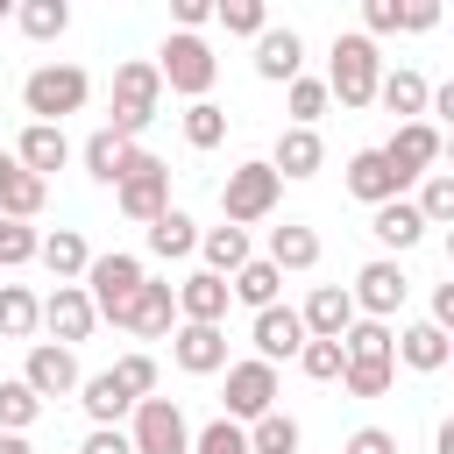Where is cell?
I'll use <instances>...</instances> for the list:
<instances>
[{
	"mask_svg": "<svg viewBox=\"0 0 454 454\" xmlns=\"http://www.w3.org/2000/svg\"><path fill=\"white\" fill-rule=\"evenodd\" d=\"M376 78H383V50L362 35V28H340L333 35V64H326V99L340 106H376Z\"/></svg>",
	"mask_w": 454,
	"mask_h": 454,
	"instance_id": "6da1fadb",
	"label": "cell"
},
{
	"mask_svg": "<svg viewBox=\"0 0 454 454\" xmlns=\"http://www.w3.org/2000/svg\"><path fill=\"white\" fill-rule=\"evenodd\" d=\"M92 99V78L78 71V64H35L28 78H21V106H28V121H43V128H64V114H78Z\"/></svg>",
	"mask_w": 454,
	"mask_h": 454,
	"instance_id": "7a4b0ae2",
	"label": "cell"
},
{
	"mask_svg": "<svg viewBox=\"0 0 454 454\" xmlns=\"http://www.w3.org/2000/svg\"><path fill=\"white\" fill-rule=\"evenodd\" d=\"M114 206H121L135 227H149L156 213H170V163H163V156H149V149L135 142V149H128V163H121Z\"/></svg>",
	"mask_w": 454,
	"mask_h": 454,
	"instance_id": "3957f363",
	"label": "cell"
},
{
	"mask_svg": "<svg viewBox=\"0 0 454 454\" xmlns=\"http://www.w3.org/2000/svg\"><path fill=\"white\" fill-rule=\"evenodd\" d=\"M156 106H163V78H156V64L149 57H128L121 71H114V135L121 142H135L149 121H156Z\"/></svg>",
	"mask_w": 454,
	"mask_h": 454,
	"instance_id": "277c9868",
	"label": "cell"
},
{
	"mask_svg": "<svg viewBox=\"0 0 454 454\" xmlns=\"http://www.w3.org/2000/svg\"><path fill=\"white\" fill-rule=\"evenodd\" d=\"M277 199H284V177H277L262 156L234 163V170H227V184H220V213H227V227H255V220H270V213H277Z\"/></svg>",
	"mask_w": 454,
	"mask_h": 454,
	"instance_id": "5b68a950",
	"label": "cell"
},
{
	"mask_svg": "<svg viewBox=\"0 0 454 454\" xmlns=\"http://www.w3.org/2000/svg\"><path fill=\"white\" fill-rule=\"evenodd\" d=\"M149 64H156V78H163L170 92H184V99H206L213 78H220V57H213L206 35H163V50H156Z\"/></svg>",
	"mask_w": 454,
	"mask_h": 454,
	"instance_id": "8992f818",
	"label": "cell"
},
{
	"mask_svg": "<svg viewBox=\"0 0 454 454\" xmlns=\"http://www.w3.org/2000/svg\"><path fill=\"white\" fill-rule=\"evenodd\" d=\"M121 433H128L135 454H192V426H184L177 397H142V404L128 411Z\"/></svg>",
	"mask_w": 454,
	"mask_h": 454,
	"instance_id": "52a82bcc",
	"label": "cell"
},
{
	"mask_svg": "<svg viewBox=\"0 0 454 454\" xmlns=\"http://www.w3.org/2000/svg\"><path fill=\"white\" fill-rule=\"evenodd\" d=\"M142 277H149V270H142V255H128V248H114V255H92L78 284H85V298H92V312L121 326V305L135 298V284H142Z\"/></svg>",
	"mask_w": 454,
	"mask_h": 454,
	"instance_id": "ba28073f",
	"label": "cell"
},
{
	"mask_svg": "<svg viewBox=\"0 0 454 454\" xmlns=\"http://www.w3.org/2000/svg\"><path fill=\"white\" fill-rule=\"evenodd\" d=\"M348 298H355V319H397V305L411 298V277L397 270V255H376V262H362L355 270V284H348Z\"/></svg>",
	"mask_w": 454,
	"mask_h": 454,
	"instance_id": "9c48e42d",
	"label": "cell"
},
{
	"mask_svg": "<svg viewBox=\"0 0 454 454\" xmlns=\"http://www.w3.org/2000/svg\"><path fill=\"white\" fill-rule=\"evenodd\" d=\"M262 411H277V369L270 362H227V411L220 419H234V426H255Z\"/></svg>",
	"mask_w": 454,
	"mask_h": 454,
	"instance_id": "30bf717a",
	"label": "cell"
},
{
	"mask_svg": "<svg viewBox=\"0 0 454 454\" xmlns=\"http://www.w3.org/2000/svg\"><path fill=\"white\" fill-rule=\"evenodd\" d=\"M121 326H128L135 340H170V326H177V298H170V284L142 277V284H135V298L121 305Z\"/></svg>",
	"mask_w": 454,
	"mask_h": 454,
	"instance_id": "8fae6325",
	"label": "cell"
},
{
	"mask_svg": "<svg viewBox=\"0 0 454 454\" xmlns=\"http://www.w3.org/2000/svg\"><path fill=\"white\" fill-rule=\"evenodd\" d=\"M170 362H177L184 376H220V369H227V326H192V319H177V326H170Z\"/></svg>",
	"mask_w": 454,
	"mask_h": 454,
	"instance_id": "7c38bea8",
	"label": "cell"
},
{
	"mask_svg": "<svg viewBox=\"0 0 454 454\" xmlns=\"http://www.w3.org/2000/svg\"><path fill=\"white\" fill-rule=\"evenodd\" d=\"M21 383L50 404V397H71L78 390V355L57 348V340H28V362H21Z\"/></svg>",
	"mask_w": 454,
	"mask_h": 454,
	"instance_id": "4fadbf2b",
	"label": "cell"
},
{
	"mask_svg": "<svg viewBox=\"0 0 454 454\" xmlns=\"http://www.w3.org/2000/svg\"><path fill=\"white\" fill-rule=\"evenodd\" d=\"M43 326H50V340H57V348H78V340L99 326V312H92L85 284H57V291L43 298Z\"/></svg>",
	"mask_w": 454,
	"mask_h": 454,
	"instance_id": "5bb4252c",
	"label": "cell"
},
{
	"mask_svg": "<svg viewBox=\"0 0 454 454\" xmlns=\"http://www.w3.org/2000/svg\"><path fill=\"white\" fill-rule=\"evenodd\" d=\"M248 340H255V362H298V348H305V326H298V305H262L255 312V326H248Z\"/></svg>",
	"mask_w": 454,
	"mask_h": 454,
	"instance_id": "9a60e30c",
	"label": "cell"
},
{
	"mask_svg": "<svg viewBox=\"0 0 454 454\" xmlns=\"http://www.w3.org/2000/svg\"><path fill=\"white\" fill-rule=\"evenodd\" d=\"M404 184H411V177H397L383 149H355V156H348V192H355L369 213L390 206V199H404Z\"/></svg>",
	"mask_w": 454,
	"mask_h": 454,
	"instance_id": "2e32d148",
	"label": "cell"
},
{
	"mask_svg": "<svg viewBox=\"0 0 454 454\" xmlns=\"http://www.w3.org/2000/svg\"><path fill=\"white\" fill-rule=\"evenodd\" d=\"M298 326H305V340H340V333L355 326V298H348V284H312V298L298 305Z\"/></svg>",
	"mask_w": 454,
	"mask_h": 454,
	"instance_id": "e0dca14e",
	"label": "cell"
},
{
	"mask_svg": "<svg viewBox=\"0 0 454 454\" xmlns=\"http://www.w3.org/2000/svg\"><path fill=\"white\" fill-rule=\"evenodd\" d=\"M390 362H404V369H419V376H440V369L454 362V333H440L433 319H419V326L390 333Z\"/></svg>",
	"mask_w": 454,
	"mask_h": 454,
	"instance_id": "ac0fdd59",
	"label": "cell"
},
{
	"mask_svg": "<svg viewBox=\"0 0 454 454\" xmlns=\"http://www.w3.org/2000/svg\"><path fill=\"white\" fill-rule=\"evenodd\" d=\"M170 298H177V319H192V326H220L227 319V277H213V270H192L184 284H170Z\"/></svg>",
	"mask_w": 454,
	"mask_h": 454,
	"instance_id": "d6986e66",
	"label": "cell"
},
{
	"mask_svg": "<svg viewBox=\"0 0 454 454\" xmlns=\"http://www.w3.org/2000/svg\"><path fill=\"white\" fill-rule=\"evenodd\" d=\"M383 156H390L397 177H426V170L440 163V128H433V121H404V128L383 142Z\"/></svg>",
	"mask_w": 454,
	"mask_h": 454,
	"instance_id": "ffe728a7",
	"label": "cell"
},
{
	"mask_svg": "<svg viewBox=\"0 0 454 454\" xmlns=\"http://www.w3.org/2000/svg\"><path fill=\"white\" fill-rule=\"evenodd\" d=\"M14 163H21L28 177H43V184H50V170H64V163H71V135H64V128L28 121V128H21V142H14Z\"/></svg>",
	"mask_w": 454,
	"mask_h": 454,
	"instance_id": "44dd1931",
	"label": "cell"
},
{
	"mask_svg": "<svg viewBox=\"0 0 454 454\" xmlns=\"http://www.w3.org/2000/svg\"><path fill=\"white\" fill-rule=\"evenodd\" d=\"M298 71H305V43H298V28H262V35H255V78L291 85Z\"/></svg>",
	"mask_w": 454,
	"mask_h": 454,
	"instance_id": "7402d4cb",
	"label": "cell"
},
{
	"mask_svg": "<svg viewBox=\"0 0 454 454\" xmlns=\"http://www.w3.org/2000/svg\"><path fill=\"white\" fill-rule=\"evenodd\" d=\"M277 177H319V163H326V142L312 135V128H284L277 135V149L262 156Z\"/></svg>",
	"mask_w": 454,
	"mask_h": 454,
	"instance_id": "603a6c76",
	"label": "cell"
},
{
	"mask_svg": "<svg viewBox=\"0 0 454 454\" xmlns=\"http://www.w3.org/2000/svg\"><path fill=\"white\" fill-rule=\"evenodd\" d=\"M35 262H43L57 284H78V277H85V262H92V248H85V234H78V227H50V234L35 241Z\"/></svg>",
	"mask_w": 454,
	"mask_h": 454,
	"instance_id": "cb8c5ba5",
	"label": "cell"
},
{
	"mask_svg": "<svg viewBox=\"0 0 454 454\" xmlns=\"http://www.w3.org/2000/svg\"><path fill=\"white\" fill-rule=\"evenodd\" d=\"M376 99H383V106L397 114V128H404V121H419V114H426L433 85H426V71H411V64H404V71H383V78H376Z\"/></svg>",
	"mask_w": 454,
	"mask_h": 454,
	"instance_id": "d4e9b609",
	"label": "cell"
},
{
	"mask_svg": "<svg viewBox=\"0 0 454 454\" xmlns=\"http://www.w3.org/2000/svg\"><path fill=\"white\" fill-rule=\"evenodd\" d=\"M369 234H376L383 248H397V255H404V248H419V241H426V220H419V206H411V199H390V206H376V213H369Z\"/></svg>",
	"mask_w": 454,
	"mask_h": 454,
	"instance_id": "484cf974",
	"label": "cell"
},
{
	"mask_svg": "<svg viewBox=\"0 0 454 454\" xmlns=\"http://www.w3.org/2000/svg\"><path fill=\"white\" fill-rule=\"evenodd\" d=\"M78 404H85V419H92V426H121V419L135 411V397L114 383V369H99V376H78Z\"/></svg>",
	"mask_w": 454,
	"mask_h": 454,
	"instance_id": "4316f807",
	"label": "cell"
},
{
	"mask_svg": "<svg viewBox=\"0 0 454 454\" xmlns=\"http://www.w3.org/2000/svg\"><path fill=\"white\" fill-rule=\"evenodd\" d=\"M270 270H312L319 262V234L305 227V220H284V227H270V255H262Z\"/></svg>",
	"mask_w": 454,
	"mask_h": 454,
	"instance_id": "83f0119b",
	"label": "cell"
},
{
	"mask_svg": "<svg viewBox=\"0 0 454 454\" xmlns=\"http://www.w3.org/2000/svg\"><path fill=\"white\" fill-rule=\"evenodd\" d=\"M192 248H199V220H192V213H177V206H170V213H156V220H149V255L177 262V255H192Z\"/></svg>",
	"mask_w": 454,
	"mask_h": 454,
	"instance_id": "f1b7e54d",
	"label": "cell"
},
{
	"mask_svg": "<svg viewBox=\"0 0 454 454\" xmlns=\"http://www.w3.org/2000/svg\"><path fill=\"white\" fill-rule=\"evenodd\" d=\"M277 291H284V270H270L262 255H248V262L227 277V298H241V305H255V312L277 305Z\"/></svg>",
	"mask_w": 454,
	"mask_h": 454,
	"instance_id": "f546056e",
	"label": "cell"
},
{
	"mask_svg": "<svg viewBox=\"0 0 454 454\" xmlns=\"http://www.w3.org/2000/svg\"><path fill=\"white\" fill-rule=\"evenodd\" d=\"M43 199H50V184H43V177H28L21 163L0 177V220H21V227H28V220L43 213Z\"/></svg>",
	"mask_w": 454,
	"mask_h": 454,
	"instance_id": "4dcf8cb0",
	"label": "cell"
},
{
	"mask_svg": "<svg viewBox=\"0 0 454 454\" xmlns=\"http://www.w3.org/2000/svg\"><path fill=\"white\" fill-rule=\"evenodd\" d=\"M43 326V298L28 284H0V340H28Z\"/></svg>",
	"mask_w": 454,
	"mask_h": 454,
	"instance_id": "1f68e13d",
	"label": "cell"
},
{
	"mask_svg": "<svg viewBox=\"0 0 454 454\" xmlns=\"http://www.w3.org/2000/svg\"><path fill=\"white\" fill-rule=\"evenodd\" d=\"M128 149H135V142H121L114 128H92V135H85V149H78V156H85V177H99V184H121V163H128Z\"/></svg>",
	"mask_w": 454,
	"mask_h": 454,
	"instance_id": "d6a6232c",
	"label": "cell"
},
{
	"mask_svg": "<svg viewBox=\"0 0 454 454\" xmlns=\"http://www.w3.org/2000/svg\"><path fill=\"white\" fill-rule=\"evenodd\" d=\"M199 255H206L213 277H234V270L248 262V227H206V234H199Z\"/></svg>",
	"mask_w": 454,
	"mask_h": 454,
	"instance_id": "836d02e7",
	"label": "cell"
},
{
	"mask_svg": "<svg viewBox=\"0 0 454 454\" xmlns=\"http://www.w3.org/2000/svg\"><path fill=\"white\" fill-rule=\"evenodd\" d=\"M241 433H248V454H298V440H305V433H298V419H291L284 404H277V411H262V419H255V426H241Z\"/></svg>",
	"mask_w": 454,
	"mask_h": 454,
	"instance_id": "e575fe53",
	"label": "cell"
},
{
	"mask_svg": "<svg viewBox=\"0 0 454 454\" xmlns=\"http://www.w3.org/2000/svg\"><path fill=\"white\" fill-rule=\"evenodd\" d=\"M14 21H21V35H28V43H57V35L71 28V7H64V0H21V7H14Z\"/></svg>",
	"mask_w": 454,
	"mask_h": 454,
	"instance_id": "d590c367",
	"label": "cell"
},
{
	"mask_svg": "<svg viewBox=\"0 0 454 454\" xmlns=\"http://www.w3.org/2000/svg\"><path fill=\"white\" fill-rule=\"evenodd\" d=\"M35 419H43V397L21 376H0V433H28Z\"/></svg>",
	"mask_w": 454,
	"mask_h": 454,
	"instance_id": "8d00e7d4",
	"label": "cell"
},
{
	"mask_svg": "<svg viewBox=\"0 0 454 454\" xmlns=\"http://www.w3.org/2000/svg\"><path fill=\"white\" fill-rule=\"evenodd\" d=\"M184 142H192V149H220V142H227V106L192 99V106H184Z\"/></svg>",
	"mask_w": 454,
	"mask_h": 454,
	"instance_id": "74e56055",
	"label": "cell"
},
{
	"mask_svg": "<svg viewBox=\"0 0 454 454\" xmlns=\"http://www.w3.org/2000/svg\"><path fill=\"white\" fill-rule=\"evenodd\" d=\"M340 355H348V362H390V326H383V319H355V326L340 333Z\"/></svg>",
	"mask_w": 454,
	"mask_h": 454,
	"instance_id": "f35d334b",
	"label": "cell"
},
{
	"mask_svg": "<svg viewBox=\"0 0 454 454\" xmlns=\"http://www.w3.org/2000/svg\"><path fill=\"white\" fill-rule=\"evenodd\" d=\"M284 106H291V128H312L333 99H326V85H319V78H305V71H298V78L284 85Z\"/></svg>",
	"mask_w": 454,
	"mask_h": 454,
	"instance_id": "ab89813d",
	"label": "cell"
},
{
	"mask_svg": "<svg viewBox=\"0 0 454 454\" xmlns=\"http://www.w3.org/2000/svg\"><path fill=\"white\" fill-rule=\"evenodd\" d=\"M411 206H419L426 227H447V220H454V177H447V170H426V184H419Z\"/></svg>",
	"mask_w": 454,
	"mask_h": 454,
	"instance_id": "60d3db41",
	"label": "cell"
},
{
	"mask_svg": "<svg viewBox=\"0 0 454 454\" xmlns=\"http://www.w3.org/2000/svg\"><path fill=\"white\" fill-rule=\"evenodd\" d=\"M397 383V362H340V390L348 397H383Z\"/></svg>",
	"mask_w": 454,
	"mask_h": 454,
	"instance_id": "b9f144b4",
	"label": "cell"
},
{
	"mask_svg": "<svg viewBox=\"0 0 454 454\" xmlns=\"http://www.w3.org/2000/svg\"><path fill=\"white\" fill-rule=\"evenodd\" d=\"M213 21H220L227 35H262V28H270V7H262V0H220Z\"/></svg>",
	"mask_w": 454,
	"mask_h": 454,
	"instance_id": "7bdbcfd3",
	"label": "cell"
},
{
	"mask_svg": "<svg viewBox=\"0 0 454 454\" xmlns=\"http://www.w3.org/2000/svg\"><path fill=\"white\" fill-rule=\"evenodd\" d=\"M340 362H348L340 340H305V348H298V369H305L312 383H340Z\"/></svg>",
	"mask_w": 454,
	"mask_h": 454,
	"instance_id": "ee69618b",
	"label": "cell"
},
{
	"mask_svg": "<svg viewBox=\"0 0 454 454\" xmlns=\"http://www.w3.org/2000/svg\"><path fill=\"white\" fill-rule=\"evenodd\" d=\"M114 383H121L135 404L156 397V355H121V362H114Z\"/></svg>",
	"mask_w": 454,
	"mask_h": 454,
	"instance_id": "f6af8a7d",
	"label": "cell"
},
{
	"mask_svg": "<svg viewBox=\"0 0 454 454\" xmlns=\"http://www.w3.org/2000/svg\"><path fill=\"white\" fill-rule=\"evenodd\" d=\"M192 454H248V433L234 419H213V426L192 433Z\"/></svg>",
	"mask_w": 454,
	"mask_h": 454,
	"instance_id": "bcb514c9",
	"label": "cell"
},
{
	"mask_svg": "<svg viewBox=\"0 0 454 454\" xmlns=\"http://www.w3.org/2000/svg\"><path fill=\"white\" fill-rule=\"evenodd\" d=\"M35 227H21V220H0V270H21V262H35Z\"/></svg>",
	"mask_w": 454,
	"mask_h": 454,
	"instance_id": "7dc6e473",
	"label": "cell"
},
{
	"mask_svg": "<svg viewBox=\"0 0 454 454\" xmlns=\"http://www.w3.org/2000/svg\"><path fill=\"white\" fill-rule=\"evenodd\" d=\"M404 28V7L397 0H362V35L376 43V35H397Z\"/></svg>",
	"mask_w": 454,
	"mask_h": 454,
	"instance_id": "c3c4849f",
	"label": "cell"
},
{
	"mask_svg": "<svg viewBox=\"0 0 454 454\" xmlns=\"http://www.w3.org/2000/svg\"><path fill=\"white\" fill-rule=\"evenodd\" d=\"M78 454H135V447H128V433H121V426H92V433L78 440Z\"/></svg>",
	"mask_w": 454,
	"mask_h": 454,
	"instance_id": "681fc988",
	"label": "cell"
},
{
	"mask_svg": "<svg viewBox=\"0 0 454 454\" xmlns=\"http://www.w3.org/2000/svg\"><path fill=\"white\" fill-rule=\"evenodd\" d=\"M340 454H397V433H383V426H362Z\"/></svg>",
	"mask_w": 454,
	"mask_h": 454,
	"instance_id": "f907efd6",
	"label": "cell"
},
{
	"mask_svg": "<svg viewBox=\"0 0 454 454\" xmlns=\"http://www.w3.org/2000/svg\"><path fill=\"white\" fill-rule=\"evenodd\" d=\"M170 14H177V35H199V28L213 21V0H177Z\"/></svg>",
	"mask_w": 454,
	"mask_h": 454,
	"instance_id": "816d5d0a",
	"label": "cell"
},
{
	"mask_svg": "<svg viewBox=\"0 0 454 454\" xmlns=\"http://www.w3.org/2000/svg\"><path fill=\"white\" fill-rule=\"evenodd\" d=\"M433 326H440V333H454V284H440V291H433Z\"/></svg>",
	"mask_w": 454,
	"mask_h": 454,
	"instance_id": "f5cc1de1",
	"label": "cell"
},
{
	"mask_svg": "<svg viewBox=\"0 0 454 454\" xmlns=\"http://www.w3.org/2000/svg\"><path fill=\"white\" fill-rule=\"evenodd\" d=\"M433 21H440V7H433V0H411V7H404V28H411V35H419V28H433Z\"/></svg>",
	"mask_w": 454,
	"mask_h": 454,
	"instance_id": "db71d44e",
	"label": "cell"
},
{
	"mask_svg": "<svg viewBox=\"0 0 454 454\" xmlns=\"http://www.w3.org/2000/svg\"><path fill=\"white\" fill-rule=\"evenodd\" d=\"M0 454H35V447H28V433H0Z\"/></svg>",
	"mask_w": 454,
	"mask_h": 454,
	"instance_id": "11a10c76",
	"label": "cell"
},
{
	"mask_svg": "<svg viewBox=\"0 0 454 454\" xmlns=\"http://www.w3.org/2000/svg\"><path fill=\"white\" fill-rule=\"evenodd\" d=\"M7 14H14V7H7V0H0V21H7Z\"/></svg>",
	"mask_w": 454,
	"mask_h": 454,
	"instance_id": "9f6ffc18",
	"label": "cell"
}]
</instances>
